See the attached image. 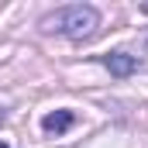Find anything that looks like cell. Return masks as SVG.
I'll list each match as a JSON object with an SVG mask.
<instances>
[{
	"mask_svg": "<svg viewBox=\"0 0 148 148\" xmlns=\"http://www.w3.org/2000/svg\"><path fill=\"white\" fill-rule=\"evenodd\" d=\"M38 28L48 31V35L55 31V35L73 38V41H86V38L97 35V28H100V10L90 7V3H69V7H59V10L45 14L38 21Z\"/></svg>",
	"mask_w": 148,
	"mask_h": 148,
	"instance_id": "cell-1",
	"label": "cell"
},
{
	"mask_svg": "<svg viewBox=\"0 0 148 148\" xmlns=\"http://www.w3.org/2000/svg\"><path fill=\"white\" fill-rule=\"evenodd\" d=\"M103 66L110 69V76H131L138 69V55H131V52H110L107 59H103Z\"/></svg>",
	"mask_w": 148,
	"mask_h": 148,
	"instance_id": "cell-2",
	"label": "cell"
},
{
	"mask_svg": "<svg viewBox=\"0 0 148 148\" xmlns=\"http://www.w3.org/2000/svg\"><path fill=\"white\" fill-rule=\"evenodd\" d=\"M76 124V114L73 110H55V114H45L41 117V131L45 134H62Z\"/></svg>",
	"mask_w": 148,
	"mask_h": 148,
	"instance_id": "cell-3",
	"label": "cell"
},
{
	"mask_svg": "<svg viewBox=\"0 0 148 148\" xmlns=\"http://www.w3.org/2000/svg\"><path fill=\"white\" fill-rule=\"evenodd\" d=\"M0 148H10V145H7V141H0Z\"/></svg>",
	"mask_w": 148,
	"mask_h": 148,
	"instance_id": "cell-4",
	"label": "cell"
},
{
	"mask_svg": "<svg viewBox=\"0 0 148 148\" xmlns=\"http://www.w3.org/2000/svg\"><path fill=\"white\" fill-rule=\"evenodd\" d=\"M0 124H3V110H0Z\"/></svg>",
	"mask_w": 148,
	"mask_h": 148,
	"instance_id": "cell-5",
	"label": "cell"
}]
</instances>
